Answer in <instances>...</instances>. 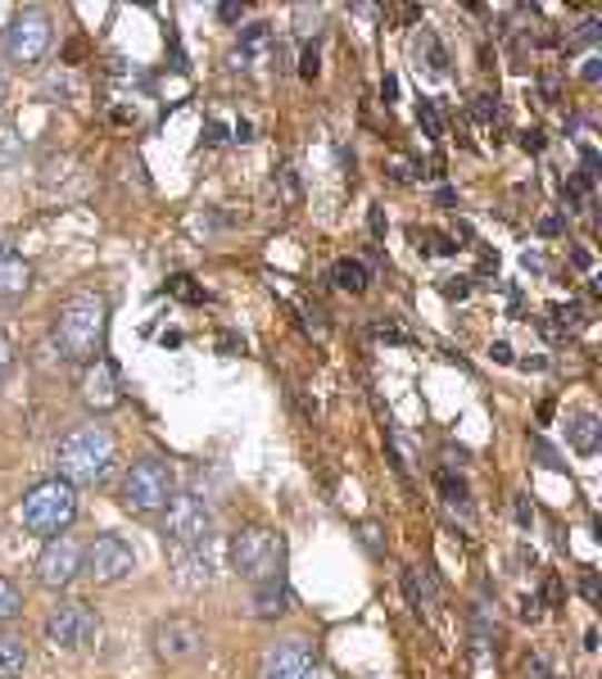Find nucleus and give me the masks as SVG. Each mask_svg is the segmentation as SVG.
<instances>
[{"mask_svg": "<svg viewBox=\"0 0 602 679\" xmlns=\"http://www.w3.org/2000/svg\"><path fill=\"white\" fill-rule=\"evenodd\" d=\"M105 322H109V304L96 291H78L59 304L55 313V345L69 363H96L100 345H105Z\"/></svg>", "mask_w": 602, "mask_h": 679, "instance_id": "obj_1", "label": "nucleus"}, {"mask_svg": "<svg viewBox=\"0 0 602 679\" xmlns=\"http://www.w3.org/2000/svg\"><path fill=\"white\" fill-rule=\"evenodd\" d=\"M55 462H59V481H69L73 490L78 485H100L114 471V435L105 426H78L59 440Z\"/></svg>", "mask_w": 602, "mask_h": 679, "instance_id": "obj_2", "label": "nucleus"}, {"mask_svg": "<svg viewBox=\"0 0 602 679\" xmlns=\"http://www.w3.org/2000/svg\"><path fill=\"white\" fill-rule=\"evenodd\" d=\"M73 516H78V490L69 481H59V475H55V481L32 485L23 494V525L32 534L55 539V534H63V530L73 525Z\"/></svg>", "mask_w": 602, "mask_h": 679, "instance_id": "obj_3", "label": "nucleus"}, {"mask_svg": "<svg viewBox=\"0 0 602 679\" xmlns=\"http://www.w3.org/2000/svg\"><path fill=\"white\" fill-rule=\"evenodd\" d=\"M231 562H236V571H240L245 580L263 584V580L282 575L286 543H282V534H277V530H267V525H249V530H240V534H236V543H231Z\"/></svg>", "mask_w": 602, "mask_h": 679, "instance_id": "obj_4", "label": "nucleus"}, {"mask_svg": "<svg viewBox=\"0 0 602 679\" xmlns=\"http://www.w3.org/2000/svg\"><path fill=\"white\" fill-rule=\"evenodd\" d=\"M172 494H177L172 471L159 457L131 462V471L122 475V508H131V512H159V508H168Z\"/></svg>", "mask_w": 602, "mask_h": 679, "instance_id": "obj_5", "label": "nucleus"}, {"mask_svg": "<svg viewBox=\"0 0 602 679\" xmlns=\"http://www.w3.org/2000/svg\"><path fill=\"white\" fill-rule=\"evenodd\" d=\"M46 643L50 648H63V652H78V648H91L100 639V617L91 602H59L46 626H41Z\"/></svg>", "mask_w": 602, "mask_h": 679, "instance_id": "obj_6", "label": "nucleus"}, {"mask_svg": "<svg viewBox=\"0 0 602 679\" xmlns=\"http://www.w3.org/2000/svg\"><path fill=\"white\" fill-rule=\"evenodd\" d=\"M164 534L177 543V549H205L209 534H214V508L199 494H172Z\"/></svg>", "mask_w": 602, "mask_h": 679, "instance_id": "obj_7", "label": "nucleus"}, {"mask_svg": "<svg viewBox=\"0 0 602 679\" xmlns=\"http://www.w3.org/2000/svg\"><path fill=\"white\" fill-rule=\"evenodd\" d=\"M50 50V19L41 10H19L6 32V55L14 63H37Z\"/></svg>", "mask_w": 602, "mask_h": 679, "instance_id": "obj_8", "label": "nucleus"}, {"mask_svg": "<svg viewBox=\"0 0 602 679\" xmlns=\"http://www.w3.org/2000/svg\"><path fill=\"white\" fill-rule=\"evenodd\" d=\"M131 567H137V553H131V543L118 534H100L87 549V575L96 584H118L122 575H131Z\"/></svg>", "mask_w": 602, "mask_h": 679, "instance_id": "obj_9", "label": "nucleus"}, {"mask_svg": "<svg viewBox=\"0 0 602 679\" xmlns=\"http://www.w3.org/2000/svg\"><path fill=\"white\" fill-rule=\"evenodd\" d=\"M82 571V549L73 539H50L46 543V553H41V562H37V580L46 584V589H69L73 584V575Z\"/></svg>", "mask_w": 602, "mask_h": 679, "instance_id": "obj_10", "label": "nucleus"}, {"mask_svg": "<svg viewBox=\"0 0 602 679\" xmlns=\"http://www.w3.org/2000/svg\"><path fill=\"white\" fill-rule=\"evenodd\" d=\"M150 643H155V657H159V661L177 666V661H190V657L199 652V643H205V634H199V626H195V621L172 617V621H159V626H155Z\"/></svg>", "mask_w": 602, "mask_h": 679, "instance_id": "obj_11", "label": "nucleus"}, {"mask_svg": "<svg viewBox=\"0 0 602 679\" xmlns=\"http://www.w3.org/2000/svg\"><path fill=\"white\" fill-rule=\"evenodd\" d=\"M82 403L91 407V413H114V407L122 403V376L109 358H96L87 363L82 372Z\"/></svg>", "mask_w": 602, "mask_h": 679, "instance_id": "obj_12", "label": "nucleus"}, {"mask_svg": "<svg viewBox=\"0 0 602 679\" xmlns=\"http://www.w3.org/2000/svg\"><path fill=\"white\" fill-rule=\"evenodd\" d=\"M313 675H317V661H313V648L304 639L277 643L263 666V679H313Z\"/></svg>", "mask_w": 602, "mask_h": 679, "instance_id": "obj_13", "label": "nucleus"}, {"mask_svg": "<svg viewBox=\"0 0 602 679\" xmlns=\"http://www.w3.org/2000/svg\"><path fill=\"white\" fill-rule=\"evenodd\" d=\"M277 59V32L267 28V23H249L231 50V63L236 68H263V63H273Z\"/></svg>", "mask_w": 602, "mask_h": 679, "instance_id": "obj_14", "label": "nucleus"}, {"mask_svg": "<svg viewBox=\"0 0 602 679\" xmlns=\"http://www.w3.org/2000/svg\"><path fill=\"white\" fill-rule=\"evenodd\" d=\"M28 286H32V267H28V258H23L19 249H10V245H0V299L14 304V299L28 295Z\"/></svg>", "mask_w": 602, "mask_h": 679, "instance_id": "obj_15", "label": "nucleus"}, {"mask_svg": "<svg viewBox=\"0 0 602 679\" xmlns=\"http://www.w3.org/2000/svg\"><path fill=\"white\" fill-rule=\"evenodd\" d=\"M254 611L263 621H273V617H286L290 611V584L286 575H273V580H263L258 593H254Z\"/></svg>", "mask_w": 602, "mask_h": 679, "instance_id": "obj_16", "label": "nucleus"}, {"mask_svg": "<svg viewBox=\"0 0 602 679\" xmlns=\"http://www.w3.org/2000/svg\"><path fill=\"white\" fill-rule=\"evenodd\" d=\"M404 593H408V607L417 611V617H431V611H435V584H431L426 571L408 567L404 571Z\"/></svg>", "mask_w": 602, "mask_h": 679, "instance_id": "obj_17", "label": "nucleus"}, {"mask_svg": "<svg viewBox=\"0 0 602 679\" xmlns=\"http://www.w3.org/2000/svg\"><path fill=\"white\" fill-rule=\"evenodd\" d=\"M330 282H336L345 295H363L367 282H372V267L363 258H341L336 267H330Z\"/></svg>", "mask_w": 602, "mask_h": 679, "instance_id": "obj_18", "label": "nucleus"}, {"mask_svg": "<svg viewBox=\"0 0 602 679\" xmlns=\"http://www.w3.org/2000/svg\"><path fill=\"white\" fill-rule=\"evenodd\" d=\"M566 435H571V449H575V453H584V457H593V453H598V444H602V426H598V417H593V413H575V417H571V426H566Z\"/></svg>", "mask_w": 602, "mask_h": 679, "instance_id": "obj_19", "label": "nucleus"}, {"mask_svg": "<svg viewBox=\"0 0 602 679\" xmlns=\"http://www.w3.org/2000/svg\"><path fill=\"white\" fill-rule=\"evenodd\" d=\"M28 666V648L14 634H0V679H19Z\"/></svg>", "mask_w": 602, "mask_h": 679, "instance_id": "obj_20", "label": "nucleus"}, {"mask_svg": "<svg viewBox=\"0 0 602 679\" xmlns=\"http://www.w3.org/2000/svg\"><path fill=\"white\" fill-rule=\"evenodd\" d=\"M413 50H417V59H426L431 73H444V68H448V55H444V46L435 41V32H422V37L413 41Z\"/></svg>", "mask_w": 602, "mask_h": 679, "instance_id": "obj_21", "label": "nucleus"}, {"mask_svg": "<svg viewBox=\"0 0 602 679\" xmlns=\"http://www.w3.org/2000/svg\"><path fill=\"white\" fill-rule=\"evenodd\" d=\"M19 155H23V136H19L14 127H0V173L14 168Z\"/></svg>", "mask_w": 602, "mask_h": 679, "instance_id": "obj_22", "label": "nucleus"}, {"mask_svg": "<svg viewBox=\"0 0 602 679\" xmlns=\"http://www.w3.org/2000/svg\"><path fill=\"white\" fill-rule=\"evenodd\" d=\"M19 611H23V593H19V584L0 575V621H14Z\"/></svg>", "mask_w": 602, "mask_h": 679, "instance_id": "obj_23", "label": "nucleus"}, {"mask_svg": "<svg viewBox=\"0 0 602 679\" xmlns=\"http://www.w3.org/2000/svg\"><path fill=\"white\" fill-rule=\"evenodd\" d=\"M435 490L444 494V503H453V508H466V485L457 481L453 471H440V475H435Z\"/></svg>", "mask_w": 602, "mask_h": 679, "instance_id": "obj_24", "label": "nucleus"}, {"mask_svg": "<svg viewBox=\"0 0 602 679\" xmlns=\"http://www.w3.org/2000/svg\"><path fill=\"white\" fill-rule=\"evenodd\" d=\"M530 449H534V457H540L549 471H562V453H557V449H553L544 435H534V440H530Z\"/></svg>", "mask_w": 602, "mask_h": 679, "instance_id": "obj_25", "label": "nucleus"}, {"mask_svg": "<svg viewBox=\"0 0 602 679\" xmlns=\"http://www.w3.org/2000/svg\"><path fill=\"white\" fill-rule=\"evenodd\" d=\"M168 291H172L177 299H186V304H199V299H205V291H199L190 277H172V282H168Z\"/></svg>", "mask_w": 602, "mask_h": 679, "instance_id": "obj_26", "label": "nucleus"}, {"mask_svg": "<svg viewBox=\"0 0 602 679\" xmlns=\"http://www.w3.org/2000/svg\"><path fill=\"white\" fill-rule=\"evenodd\" d=\"M417 122L426 127V136H440V131H444V127H440V114H435V105H431V100H422V105H417Z\"/></svg>", "mask_w": 602, "mask_h": 679, "instance_id": "obj_27", "label": "nucleus"}, {"mask_svg": "<svg viewBox=\"0 0 602 679\" xmlns=\"http://www.w3.org/2000/svg\"><path fill=\"white\" fill-rule=\"evenodd\" d=\"M422 240H426V245H422L426 254H457V245H453L448 236H440V232H422Z\"/></svg>", "mask_w": 602, "mask_h": 679, "instance_id": "obj_28", "label": "nucleus"}, {"mask_svg": "<svg viewBox=\"0 0 602 679\" xmlns=\"http://www.w3.org/2000/svg\"><path fill=\"white\" fill-rule=\"evenodd\" d=\"M553 317H557L562 326H584V322H589L580 304H557V308H553Z\"/></svg>", "mask_w": 602, "mask_h": 679, "instance_id": "obj_29", "label": "nucleus"}, {"mask_svg": "<svg viewBox=\"0 0 602 679\" xmlns=\"http://www.w3.org/2000/svg\"><path fill=\"white\" fill-rule=\"evenodd\" d=\"M10 367H14V345H10V335H0V381H6Z\"/></svg>", "mask_w": 602, "mask_h": 679, "instance_id": "obj_30", "label": "nucleus"}, {"mask_svg": "<svg viewBox=\"0 0 602 679\" xmlns=\"http://www.w3.org/2000/svg\"><path fill=\"white\" fill-rule=\"evenodd\" d=\"M598 28H602L598 19H584V23H580V32H575L566 46H580V41H598Z\"/></svg>", "mask_w": 602, "mask_h": 679, "instance_id": "obj_31", "label": "nucleus"}, {"mask_svg": "<svg viewBox=\"0 0 602 679\" xmlns=\"http://www.w3.org/2000/svg\"><path fill=\"white\" fill-rule=\"evenodd\" d=\"M299 73H304V78H317V46H304V59H299Z\"/></svg>", "mask_w": 602, "mask_h": 679, "instance_id": "obj_32", "label": "nucleus"}, {"mask_svg": "<svg viewBox=\"0 0 602 679\" xmlns=\"http://www.w3.org/2000/svg\"><path fill=\"white\" fill-rule=\"evenodd\" d=\"M512 508H516V525H521V530H530V521H534V508L525 503V494H516V503H512Z\"/></svg>", "mask_w": 602, "mask_h": 679, "instance_id": "obj_33", "label": "nucleus"}, {"mask_svg": "<svg viewBox=\"0 0 602 679\" xmlns=\"http://www.w3.org/2000/svg\"><path fill=\"white\" fill-rule=\"evenodd\" d=\"M521 146H525L530 155H540V150H544V131H540V127H530V131L521 136Z\"/></svg>", "mask_w": 602, "mask_h": 679, "instance_id": "obj_34", "label": "nucleus"}, {"mask_svg": "<svg viewBox=\"0 0 602 679\" xmlns=\"http://www.w3.org/2000/svg\"><path fill=\"white\" fill-rule=\"evenodd\" d=\"M389 177H394V181H413L417 173H413V164H408V159H394V164H389Z\"/></svg>", "mask_w": 602, "mask_h": 679, "instance_id": "obj_35", "label": "nucleus"}, {"mask_svg": "<svg viewBox=\"0 0 602 679\" xmlns=\"http://www.w3.org/2000/svg\"><path fill=\"white\" fill-rule=\"evenodd\" d=\"M525 679H553V675H549V661H544V657H530V666H525Z\"/></svg>", "mask_w": 602, "mask_h": 679, "instance_id": "obj_36", "label": "nucleus"}, {"mask_svg": "<svg viewBox=\"0 0 602 679\" xmlns=\"http://www.w3.org/2000/svg\"><path fill=\"white\" fill-rule=\"evenodd\" d=\"M466 291H472V286H466V277H453V282H444V295H448V299H466Z\"/></svg>", "mask_w": 602, "mask_h": 679, "instance_id": "obj_37", "label": "nucleus"}, {"mask_svg": "<svg viewBox=\"0 0 602 679\" xmlns=\"http://www.w3.org/2000/svg\"><path fill=\"white\" fill-rule=\"evenodd\" d=\"M580 73H584V82H598V78H602V63H598V55H589V59H584Z\"/></svg>", "mask_w": 602, "mask_h": 679, "instance_id": "obj_38", "label": "nucleus"}, {"mask_svg": "<svg viewBox=\"0 0 602 679\" xmlns=\"http://www.w3.org/2000/svg\"><path fill=\"white\" fill-rule=\"evenodd\" d=\"M240 14H245V6H236V0H227V6L218 10V19H223V23H236Z\"/></svg>", "mask_w": 602, "mask_h": 679, "instance_id": "obj_39", "label": "nucleus"}, {"mask_svg": "<svg viewBox=\"0 0 602 679\" xmlns=\"http://www.w3.org/2000/svg\"><path fill=\"white\" fill-rule=\"evenodd\" d=\"M381 96H385V105H389V100L398 96V78H389V73H385V82H381Z\"/></svg>", "mask_w": 602, "mask_h": 679, "instance_id": "obj_40", "label": "nucleus"}, {"mask_svg": "<svg viewBox=\"0 0 602 679\" xmlns=\"http://www.w3.org/2000/svg\"><path fill=\"white\" fill-rule=\"evenodd\" d=\"M367 223H372V236H385V214H381V209H372Z\"/></svg>", "mask_w": 602, "mask_h": 679, "instance_id": "obj_41", "label": "nucleus"}, {"mask_svg": "<svg viewBox=\"0 0 602 679\" xmlns=\"http://www.w3.org/2000/svg\"><path fill=\"white\" fill-rule=\"evenodd\" d=\"M580 589H584V598H589V602H598V575H593V571L584 575V584H580Z\"/></svg>", "mask_w": 602, "mask_h": 679, "instance_id": "obj_42", "label": "nucleus"}, {"mask_svg": "<svg viewBox=\"0 0 602 679\" xmlns=\"http://www.w3.org/2000/svg\"><path fill=\"white\" fill-rule=\"evenodd\" d=\"M363 543H367V549H372V553H381V539H376V525H363Z\"/></svg>", "mask_w": 602, "mask_h": 679, "instance_id": "obj_43", "label": "nucleus"}, {"mask_svg": "<svg viewBox=\"0 0 602 679\" xmlns=\"http://www.w3.org/2000/svg\"><path fill=\"white\" fill-rule=\"evenodd\" d=\"M540 232H544V236H557V232H562V218H544Z\"/></svg>", "mask_w": 602, "mask_h": 679, "instance_id": "obj_44", "label": "nucleus"}, {"mask_svg": "<svg viewBox=\"0 0 602 679\" xmlns=\"http://www.w3.org/2000/svg\"><path fill=\"white\" fill-rule=\"evenodd\" d=\"M0 100H6V78H0Z\"/></svg>", "mask_w": 602, "mask_h": 679, "instance_id": "obj_45", "label": "nucleus"}]
</instances>
